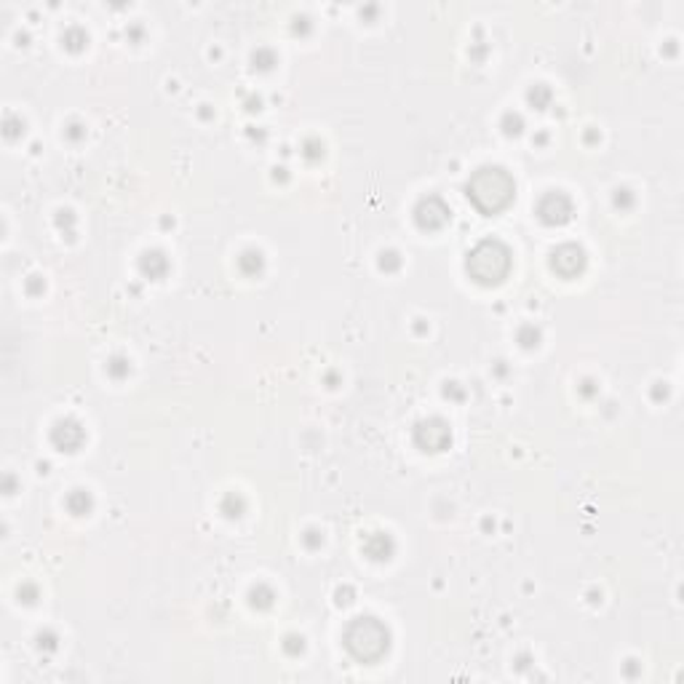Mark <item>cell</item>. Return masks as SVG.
I'll list each match as a JSON object with an SVG mask.
<instances>
[{
	"label": "cell",
	"mask_w": 684,
	"mask_h": 684,
	"mask_svg": "<svg viewBox=\"0 0 684 684\" xmlns=\"http://www.w3.org/2000/svg\"><path fill=\"white\" fill-rule=\"evenodd\" d=\"M468 195L481 212H501L514 199V179L503 169H481L468 182Z\"/></svg>",
	"instance_id": "obj_1"
},
{
	"label": "cell",
	"mask_w": 684,
	"mask_h": 684,
	"mask_svg": "<svg viewBox=\"0 0 684 684\" xmlns=\"http://www.w3.org/2000/svg\"><path fill=\"white\" fill-rule=\"evenodd\" d=\"M508 265H511V259H508L506 246H501V243L495 241L479 243V246L473 249L471 259H468V270H471V276L481 283L503 281V276L508 274Z\"/></svg>",
	"instance_id": "obj_2"
}]
</instances>
